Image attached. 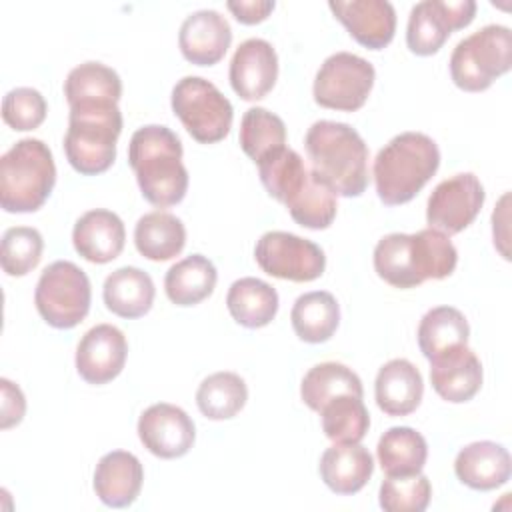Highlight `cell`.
<instances>
[{
  "mask_svg": "<svg viewBox=\"0 0 512 512\" xmlns=\"http://www.w3.org/2000/svg\"><path fill=\"white\" fill-rule=\"evenodd\" d=\"M182 142L168 128L148 124L138 128L128 144V164L144 200L156 208H170L188 192V170L182 164Z\"/></svg>",
  "mask_w": 512,
  "mask_h": 512,
  "instance_id": "obj_2",
  "label": "cell"
},
{
  "mask_svg": "<svg viewBox=\"0 0 512 512\" xmlns=\"http://www.w3.org/2000/svg\"><path fill=\"white\" fill-rule=\"evenodd\" d=\"M440 166L436 142L422 132L394 136L374 158L376 194L386 206L410 202Z\"/></svg>",
  "mask_w": 512,
  "mask_h": 512,
  "instance_id": "obj_4",
  "label": "cell"
},
{
  "mask_svg": "<svg viewBox=\"0 0 512 512\" xmlns=\"http://www.w3.org/2000/svg\"><path fill=\"white\" fill-rule=\"evenodd\" d=\"M124 242V222L118 214L104 208L84 212L72 230L76 252L92 264H106L118 258L124 250Z\"/></svg>",
  "mask_w": 512,
  "mask_h": 512,
  "instance_id": "obj_20",
  "label": "cell"
},
{
  "mask_svg": "<svg viewBox=\"0 0 512 512\" xmlns=\"http://www.w3.org/2000/svg\"><path fill=\"white\" fill-rule=\"evenodd\" d=\"M138 438L150 454L172 460L190 452L196 440V428L180 406L158 402L140 414Z\"/></svg>",
  "mask_w": 512,
  "mask_h": 512,
  "instance_id": "obj_14",
  "label": "cell"
},
{
  "mask_svg": "<svg viewBox=\"0 0 512 512\" xmlns=\"http://www.w3.org/2000/svg\"><path fill=\"white\" fill-rule=\"evenodd\" d=\"M216 280V266L202 254H190L170 266L164 276V290L172 304L196 306L214 292Z\"/></svg>",
  "mask_w": 512,
  "mask_h": 512,
  "instance_id": "obj_26",
  "label": "cell"
},
{
  "mask_svg": "<svg viewBox=\"0 0 512 512\" xmlns=\"http://www.w3.org/2000/svg\"><path fill=\"white\" fill-rule=\"evenodd\" d=\"M248 400V386L236 372H214L196 390V404L210 420L234 418Z\"/></svg>",
  "mask_w": 512,
  "mask_h": 512,
  "instance_id": "obj_35",
  "label": "cell"
},
{
  "mask_svg": "<svg viewBox=\"0 0 512 512\" xmlns=\"http://www.w3.org/2000/svg\"><path fill=\"white\" fill-rule=\"evenodd\" d=\"M122 132L118 104L70 106L64 154L70 166L84 176L106 172L116 160V142Z\"/></svg>",
  "mask_w": 512,
  "mask_h": 512,
  "instance_id": "obj_6",
  "label": "cell"
},
{
  "mask_svg": "<svg viewBox=\"0 0 512 512\" xmlns=\"http://www.w3.org/2000/svg\"><path fill=\"white\" fill-rule=\"evenodd\" d=\"M0 390H2V400H0V428L8 430L16 424L22 422L26 414V398L18 384L10 382L8 378H0Z\"/></svg>",
  "mask_w": 512,
  "mask_h": 512,
  "instance_id": "obj_42",
  "label": "cell"
},
{
  "mask_svg": "<svg viewBox=\"0 0 512 512\" xmlns=\"http://www.w3.org/2000/svg\"><path fill=\"white\" fill-rule=\"evenodd\" d=\"M170 104L188 134L200 144H216L232 128L234 108L230 100L206 78L184 76L178 80Z\"/></svg>",
  "mask_w": 512,
  "mask_h": 512,
  "instance_id": "obj_9",
  "label": "cell"
},
{
  "mask_svg": "<svg viewBox=\"0 0 512 512\" xmlns=\"http://www.w3.org/2000/svg\"><path fill=\"white\" fill-rule=\"evenodd\" d=\"M328 8L364 48L382 50L394 38L396 10L386 0H330Z\"/></svg>",
  "mask_w": 512,
  "mask_h": 512,
  "instance_id": "obj_17",
  "label": "cell"
},
{
  "mask_svg": "<svg viewBox=\"0 0 512 512\" xmlns=\"http://www.w3.org/2000/svg\"><path fill=\"white\" fill-rule=\"evenodd\" d=\"M226 8L234 14V18L240 24H258L264 22L270 12L276 8L274 0H238V2H228Z\"/></svg>",
  "mask_w": 512,
  "mask_h": 512,
  "instance_id": "obj_43",
  "label": "cell"
},
{
  "mask_svg": "<svg viewBox=\"0 0 512 512\" xmlns=\"http://www.w3.org/2000/svg\"><path fill=\"white\" fill-rule=\"evenodd\" d=\"M126 356L124 332L112 324H96L76 346V370L88 384H108L124 370Z\"/></svg>",
  "mask_w": 512,
  "mask_h": 512,
  "instance_id": "obj_15",
  "label": "cell"
},
{
  "mask_svg": "<svg viewBox=\"0 0 512 512\" xmlns=\"http://www.w3.org/2000/svg\"><path fill=\"white\" fill-rule=\"evenodd\" d=\"M44 240L36 228L12 226L2 236L0 262L8 276H26L42 258Z\"/></svg>",
  "mask_w": 512,
  "mask_h": 512,
  "instance_id": "obj_39",
  "label": "cell"
},
{
  "mask_svg": "<svg viewBox=\"0 0 512 512\" xmlns=\"http://www.w3.org/2000/svg\"><path fill=\"white\" fill-rule=\"evenodd\" d=\"M484 186L472 172H460L442 180L426 204V222L446 236L468 228L482 210Z\"/></svg>",
  "mask_w": 512,
  "mask_h": 512,
  "instance_id": "obj_13",
  "label": "cell"
},
{
  "mask_svg": "<svg viewBox=\"0 0 512 512\" xmlns=\"http://www.w3.org/2000/svg\"><path fill=\"white\" fill-rule=\"evenodd\" d=\"M430 382L434 392L452 404L472 400L482 386L480 358L466 346H456L430 360Z\"/></svg>",
  "mask_w": 512,
  "mask_h": 512,
  "instance_id": "obj_19",
  "label": "cell"
},
{
  "mask_svg": "<svg viewBox=\"0 0 512 512\" xmlns=\"http://www.w3.org/2000/svg\"><path fill=\"white\" fill-rule=\"evenodd\" d=\"M322 432L334 444H356L370 428V414L362 398L340 394L320 408Z\"/></svg>",
  "mask_w": 512,
  "mask_h": 512,
  "instance_id": "obj_36",
  "label": "cell"
},
{
  "mask_svg": "<svg viewBox=\"0 0 512 512\" xmlns=\"http://www.w3.org/2000/svg\"><path fill=\"white\" fill-rule=\"evenodd\" d=\"M432 498L430 480L420 472L414 476H386L378 500L386 512H424Z\"/></svg>",
  "mask_w": 512,
  "mask_h": 512,
  "instance_id": "obj_40",
  "label": "cell"
},
{
  "mask_svg": "<svg viewBox=\"0 0 512 512\" xmlns=\"http://www.w3.org/2000/svg\"><path fill=\"white\" fill-rule=\"evenodd\" d=\"M256 166L266 192L284 206L300 194L310 178V166L296 150L286 146L266 154Z\"/></svg>",
  "mask_w": 512,
  "mask_h": 512,
  "instance_id": "obj_31",
  "label": "cell"
},
{
  "mask_svg": "<svg viewBox=\"0 0 512 512\" xmlns=\"http://www.w3.org/2000/svg\"><path fill=\"white\" fill-rule=\"evenodd\" d=\"M512 66V32L488 24L456 44L450 56V78L464 92H482Z\"/></svg>",
  "mask_w": 512,
  "mask_h": 512,
  "instance_id": "obj_7",
  "label": "cell"
},
{
  "mask_svg": "<svg viewBox=\"0 0 512 512\" xmlns=\"http://www.w3.org/2000/svg\"><path fill=\"white\" fill-rule=\"evenodd\" d=\"M142 482V462L132 452L112 450L98 460L92 486L102 504L110 508H126L138 498Z\"/></svg>",
  "mask_w": 512,
  "mask_h": 512,
  "instance_id": "obj_21",
  "label": "cell"
},
{
  "mask_svg": "<svg viewBox=\"0 0 512 512\" xmlns=\"http://www.w3.org/2000/svg\"><path fill=\"white\" fill-rule=\"evenodd\" d=\"M238 140L244 154L250 160L260 162L266 154L286 146L284 120L266 108H248L240 120Z\"/></svg>",
  "mask_w": 512,
  "mask_h": 512,
  "instance_id": "obj_37",
  "label": "cell"
},
{
  "mask_svg": "<svg viewBox=\"0 0 512 512\" xmlns=\"http://www.w3.org/2000/svg\"><path fill=\"white\" fill-rule=\"evenodd\" d=\"M254 258L262 272L290 282H312L326 268V256L316 242L282 230L264 232L256 242Z\"/></svg>",
  "mask_w": 512,
  "mask_h": 512,
  "instance_id": "obj_11",
  "label": "cell"
},
{
  "mask_svg": "<svg viewBox=\"0 0 512 512\" xmlns=\"http://www.w3.org/2000/svg\"><path fill=\"white\" fill-rule=\"evenodd\" d=\"M424 394L420 370L406 358L388 360L376 374L374 396L378 408L388 416L412 414Z\"/></svg>",
  "mask_w": 512,
  "mask_h": 512,
  "instance_id": "obj_23",
  "label": "cell"
},
{
  "mask_svg": "<svg viewBox=\"0 0 512 512\" xmlns=\"http://www.w3.org/2000/svg\"><path fill=\"white\" fill-rule=\"evenodd\" d=\"M230 316L244 328L268 326L278 312V292L264 280L246 276L234 280L226 294Z\"/></svg>",
  "mask_w": 512,
  "mask_h": 512,
  "instance_id": "obj_28",
  "label": "cell"
},
{
  "mask_svg": "<svg viewBox=\"0 0 512 512\" xmlns=\"http://www.w3.org/2000/svg\"><path fill=\"white\" fill-rule=\"evenodd\" d=\"M456 478L472 490H494L504 486L512 474V460L502 444L480 440L464 446L454 460Z\"/></svg>",
  "mask_w": 512,
  "mask_h": 512,
  "instance_id": "obj_22",
  "label": "cell"
},
{
  "mask_svg": "<svg viewBox=\"0 0 512 512\" xmlns=\"http://www.w3.org/2000/svg\"><path fill=\"white\" fill-rule=\"evenodd\" d=\"M304 148L316 172L336 196L356 198L368 188V146L346 122L318 120L306 136Z\"/></svg>",
  "mask_w": 512,
  "mask_h": 512,
  "instance_id": "obj_3",
  "label": "cell"
},
{
  "mask_svg": "<svg viewBox=\"0 0 512 512\" xmlns=\"http://www.w3.org/2000/svg\"><path fill=\"white\" fill-rule=\"evenodd\" d=\"M56 184V164L48 144L22 138L0 158V206L12 214L36 212Z\"/></svg>",
  "mask_w": 512,
  "mask_h": 512,
  "instance_id": "obj_5",
  "label": "cell"
},
{
  "mask_svg": "<svg viewBox=\"0 0 512 512\" xmlns=\"http://www.w3.org/2000/svg\"><path fill=\"white\" fill-rule=\"evenodd\" d=\"M134 244L136 250L152 262L172 260L184 250L186 228L178 216L154 210L136 222Z\"/></svg>",
  "mask_w": 512,
  "mask_h": 512,
  "instance_id": "obj_27",
  "label": "cell"
},
{
  "mask_svg": "<svg viewBox=\"0 0 512 512\" xmlns=\"http://www.w3.org/2000/svg\"><path fill=\"white\" fill-rule=\"evenodd\" d=\"M232 90L248 102L262 100L278 80V56L274 46L262 38L244 40L228 70Z\"/></svg>",
  "mask_w": 512,
  "mask_h": 512,
  "instance_id": "obj_16",
  "label": "cell"
},
{
  "mask_svg": "<svg viewBox=\"0 0 512 512\" xmlns=\"http://www.w3.org/2000/svg\"><path fill=\"white\" fill-rule=\"evenodd\" d=\"M318 472L332 492L350 496L368 484L374 472V460L360 442L334 444L322 452Z\"/></svg>",
  "mask_w": 512,
  "mask_h": 512,
  "instance_id": "obj_24",
  "label": "cell"
},
{
  "mask_svg": "<svg viewBox=\"0 0 512 512\" xmlns=\"http://www.w3.org/2000/svg\"><path fill=\"white\" fill-rule=\"evenodd\" d=\"M232 44V28L216 10H196L188 14L178 32L182 56L196 66L218 64Z\"/></svg>",
  "mask_w": 512,
  "mask_h": 512,
  "instance_id": "obj_18",
  "label": "cell"
},
{
  "mask_svg": "<svg viewBox=\"0 0 512 512\" xmlns=\"http://www.w3.org/2000/svg\"><path fill=\"white\" fill-rule=\"evenodd\" d=\"M46 112L48 104L36 88H14L2 100V120L6 122V126L18 132L38 128L44 122Z\"/></svg>",
  "mask_w": 512,
  "mask_h": 512,
  "instance_id": "obj_41",
  "label": "cell"
},
{
  "mask_svg": "<svg viewBox=\"0 0 512 512\" xmlns=\"http://www.w3.org/2000/svg\"><path fill=\"white\" fill-rule=\"evenodd\" d=\"M374 66L352 52H336L328 56L314 78V102L322 108L356 112L360 110L374 86Z\"/></svg>",
  "mask_w": 512,
  "mask_h": 512,
  "instance_id": "obj_10",
  "label": "cell"
},
{
  "mask_svg": "<svg viewBox=\"0 0 512 512\" xmlns=\"http://www.w3.org/2000/svg\"><path fill=\"white\" fill-rule=\"evenodd\" d=\"M340 394H352L356 398L364 396L362 380L358 374L340 362H322L312 366L300 384V396L304 404L320 412V408L334 396Z\"/></svg>",
  "mask_w": 512,
  "mask_h": 512,
  "instance_id": "obj_34",
  "label": "cell"
},
{
  "mask_svg": "<svg viewBox=\"0 0 512 512\" xmlns=\"http://www.w3.org/2000/svg\"><path fill=\"white\" fill-rule=\"evenodd\" d=\"M102 296L112 314L134 320L150 312L156 288L148 272L136 266H122L106 276Z\"/></svg>",
  "mask_w": 512,
  "mask_h": 512,
  "instance_id": "obj_25",
  "label": "cell"
},
{
  "mask_svg": "<svg viewBox=\"0 0 512 512\" xmlns=\"http://www.w3.org/2000/svg\"><path fill=\"white\" fill-rule=\"evenodd\" d=\"M292 220L302 228L324 230L336 218V194L332 188L310 168V178L300 194L286 206Z\"/></svg>",
  "mask_w": 512,
  "mask_h": 512,
  "instance_id": "obj_38",
  "label": "cell"
},
{
  "mask_svg": "<svg viewBox=\"0 0 512 512\" xmlns=\"http://www.w3.org/2000/svg\"><path fill=\"white\" fill-rule=\"evenodd\" d=\"M376 458L386 476H414L426 464L428 444L418 430L394 426L380 436Z\"/></svg>",
  "mask_w": 512,
  "mask_h": 512,
  "instance_id": "obj_29",
  "label": "cell"
},
{
  "mask_svg": "<svg viewBox=\"0 0 512 512\" xmlns=\"http://www.w3.org/2000/svg\"><path fill=\"white\" fill-rule=\"evenodd\" d=\"M476 14L474 0H422L412 6L406 44L416 56L436 54L452 32L466 28Z\"/></svg>",
  "mask_w": 512,
  "mask_h": 512,
  "instance_id": "obj_12",
  "label": "cell"
},
{
  "mask_svg": "<svg viewBox=\"0 0 512 512\" xmlns=\"http://www.w3.org/2000/svg\"><path fill=\"white\" fill-rule=\"evenodd\" d=\"M90 302V280L74 262L56 260L42 270L34 290V304L48 326L58 330L78 326L88 316Z\"/></svg>",
  "mask_w": 512,
  "mask_h": 512,
  "instance_id": "obj_8",
  "label": "cell"
},
{
  "mask_svg": "<svg viewBox=\"0 0 512 512\" xmlns=\"http://www.w3.org/2000/svg\"><path fill=\"white\" fill-rule=\"evenodd\" d=\"M64 96L70 106L96 102L118 104L122 96V80L116 70L102 62H84L68 72Z\"/></svg>",
  "mask_w": 512,
  "mask_h": 512,
  "instance_id": "obj_33",
  "label": "cell"
},
{
  "mask_svg": "<svg viewBox=\"0 0 512 512\" xmlns=\"http://www.w3.org/2000/svg\"><path fill=\"white\" fill-rule=\"evenodd\" d=\"M458 252L450 236L434 228L414 234L392 232L374 248V270L390 286L410 290L426 280H442L454 272Z\"/></svg>",
  "mask_w": 512,
  "mask_h": 512,
  "instance_id": "obj_1",
  "label": "cell"
},
{
  "mask_svg": "<svg viewBox=\"0 0 512 512\" xmlns=\"http://www.w3.org/2000/svg\"><path fill=\"white\" fill-rule=\"evenodd\" d=\"M290 322L296 336L308 344L330 340L340 324V306L326 290H312L296 298Z\"/></svg>",
  "mask_w": 512,
  "mask_h": 512,
  "instance_id": "obj_30",
  "label": "cell"
},
{
  "mask_svg": "<svg viewBox=\"0 0 512 512\" xmlns=\"http://www.w3.org/2000/svg\"><path fill=\"white\" fill-rule=\"evenodd\" d=\"M418 346L426 360L456 348L466 346L470 326L466 316L454 306H436L428 310L418 324Z\"/></svg>",
  "mask_w": 512,
  "mask_h": 512,
  "instance_id": "obj_32",
  "label": "cell"
}]
</instances>
